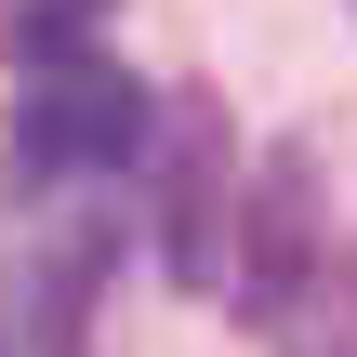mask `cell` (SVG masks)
I'll use <instances>...</instances> for the list:
<instances>
[{
    "label": "cell",
    "instance_id": "3",
    "mask_svg": "<svg viewBox=\"0 0 357 357\" xmlns=\"http://www.w3.org/2000/svg\"><path fill=\"white\" fill-rule=\"evenodd\" d=\"M212 199H225V132L212 106H172V278H212Z\"/></svg>",
    "mask_w": 357,
    "mask_h": 357
},
{
    "label": "cell",
    "instance_id": "1",
    "mask_svg": "<svg viewBox=\"0 0 357 357\" xmlns=\"http://www.w3.org/2000/svg\"><path fill=\"white\" fill-rule=\"evenodd\" d=\"M146 146V93L119 66H53L13 106V172H119Z\"/></svg>",
    "mask_w": 357,
    "mask_h": 357
},
{
    "label": "cell",
    "instance_id": "2",
    "mask_svg": "<svg viewBox=\"0 0 357 357\" xmlns=\"http://www.w3.org/2000/svg\"><path fill=\"white\" fill-rule=\"evenodd\" d=\"M238 278H252V305H291V291L318 278V185H305V146H278V159H265V185H252V252H238Z\"/></svg>",
    "mask_w": 357,
    "mask_h": 357
},
{
    "label": "cell",
    "instance_id": "4",
    "mask_svg": "<svg viewBox=\"0 0 357 357\" xmlns=\"http://www.w3.org/2000/svg\"><path fill=\"white\" fill-rule=\"evenodd\" d=\"M66 13H79V0H66Z\"/></svg>",
    "mask_w": 357,
    "mask_h": 357
}]
</instances>
